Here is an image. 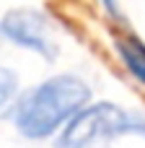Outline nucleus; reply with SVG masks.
Here are the masks:
<instances>
[{"mask_svg":"<svg viewBox=\"0 0 145 148\" xmlns=\"http://www.w3.org/2000/svg\"><path fill=\"white\" fill-rule=\"evenodd\" d=\"M21 91V78L13 68L0 65V112H5L8 107H13V101L18 99Z\"/></svg>","mask_w":145,"mask_h":148,"instance_id":"obj_5","label":"nucleus"},{"mask_svg":"<svg viewBox=\"0 0 145 148\" xmlns=\"http://www.w3.org/2000/svg\"><path fill=\"white\" fill-rule=\"evenodd\" d=\"M132 135H143V138H145V120H138V117H135V125H132Z\"/></svg>","mask_w":145,"mask_h":148,"instance_id":"obj_6","label":"nucleus"},{"mask_svg":"<svg viewBox=\"0 0 145 148\" xmlns=\"http://www.w3.org/2000/svg\"><path fill=\"white\" fill-rule=\"evenodd\" d=\"M0 39H3V36H0Z\"/></svg>","mask_w":145,"mask_h":148,"instance_id":"obj_7","label":"nucleus"},{"mask_svg":"<svg viewBox=\"0 0 145 148\" xmlns=\"http://www.w3.org/2000/svg\"><path fill=\"white\" fill-rule=\"evenodd\" d=\"M91 86L75 73H57L26 88L10 107V122L26 140H49L91 104Z\"/></svg>","mask_w":145,"mask_h":148,"instance_id":"obj_1","label":"nucleus"},{"mask_svg":"<svg viewBox=\"0 0 145 148\" xmlns=\"http://www.w3.org/2000/svg\"><path fill=\"white\" fill-rule=\"evenodd\" d=\"M135 117L114 101L86 104L54 138V148H109L117 138L132 135Z\"/></svg>","mask_w":145,"mask_h":148,"instance_id":"obj_2","label":"nucleus"},{"mask_svg":"<svg viewBox=\"0 0 145 148\" xmlns=\"http://www.w3.org/2000/svg\"><path fill=\"white\" fill-rule=\"evenodd\" d=\"M114 49H117L122 65L127 68V73L145 86V44L132 34H119V36H114Z\"/></svg>","mask_w":145,"mask_h":148,"instance_id":"obj_4","label":"nucleus"},{"mask_svg":"<svg viewBox=\"0 0 145 148\" xmlns=\"http://www.w3.org/2000/svg\"><path fill=\"white\" fill-rule=\"evenodd\" d=\"M0 36L21 49H29L39 55L47 62H54L60 55V47L52 34V23L44 10L31 5H16L8 8L0 16Z\"/></svg>","mask_w":145,"mask_h":148,"instance_id":"obj_3","label":"nucleus"}]
</instances>
